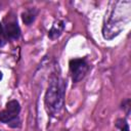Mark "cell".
<instances>
[{
  "label": "cell",
  "instance_id": "1",
  "mask_svg": "<svg viewBox=\"0 0 131 131\" xmlns=\"http://www.w3.org/2000/svg\"><path fill=\"white\" fill-rule=\"evenodd\" d=\"M112 4L113 7L105 14L102 26V36L105 40H112L118 36L131 18L130 1H116Z\"/></svg>",
  "mask_w": 131,
  "mask_h": 131
},
{
  "label": "cell",
  "instance_id": "2",
  "mask_svg": "<svg viewBox=\"0 0 131 131\" xmlns=\"http://www.w3.org/2000/svg\"><path fill=\"white\" fill-rule=\"evenodd\" d=\"M67 82L60 77L59 74L53 73L49 78L47 90L45 92L44 104L50 117H57L64 105Z\"/></svg>",
  "mask_w": 131,
  "mask_h": 131
},
{
  "label": "cell",
  "instance_id": "3",
  "mask_svg": "<svg viewBox=\"0 0 131 131\" xmlns=\"http://www.w3.org/2000/svg\"><path fill=\"white\" fill-rule=\"evenodd\" d=\"M20 104L17 100L12 99L7 101L5 108L0 111V122L8 125L11 128H18L20 126Z\"/></svg>",
  "mask_w": 131,
  "mask_h": 131
},
{
  "label": "cell",
  "instance_id": "4",
  "mask_svg": "<svg viewBox=\"0 0 131 131\" xmlns=\"http://www.w3.org/2000/svg\"><path fill=\"white\" fill-rule=\"evenodd\" d=\"M69 68H70V74H71L73 83H78L82 79H84L90 70V66L86 57L70 59Z\"/></svg>",
  "mask_w": 131,
  "mask_h": 131
},
{
  "label": "cell",
  "instance_id": "5",
  "mask_svg": "<svg viewBox=\"0 0 131 131\" xmlns=\"http://www.w3.org/2000/svg\"><path fill=\"white\" fill-rule=\"evenodd\" d=\"M3 33L6 41H14L20 37V29L17 24V19L14 13H8L2 23Z\"/></svg>",
  "mask_w": 131,
  "mask_h": 131
},
{
  "label": "cell",
  "instance_id": "6",
  "mask_svg": "<svg viewBox=\"0 0 131 131\" xmlns=\"http://www.w3.org/2000/svg\"><path fill=\"white\" fill-rule=\"evenodd\" d=\"M66 29V24L63 20L61 19H57L52 24L51 29L48 31V37L51 40H55L57 38H59L61 36V34L63 33Z\"/></svg>",
  "mask_w": 131,
  "mask_h": 131
},
{
  "label": "cell",
  "instance_id": "7",
  "mask_svg": "<svg viewBox=\"0 0 131 131\" xmlns=\"http://www.w3.org/2000/svg\"><path fill=\"white\" fill-rule=\"evenodd\" d=\"M37 15H38V9L35 7H31V8H27L25 11H23L21 18H23V21L25 23V25L31 26L35 21Z\"/></svg>",
  "mask_w": 131,
  "mask_h": 131
},
{
  "label": "cell",
  "instance_id": "8",
  "mask_svg": "<svg viewBox=\"0 0 131 131\" xmlns=\"http://www.w3.org/2000/svg\"><path fill=\"white\" fill-rule=\"evenodd\" d=\"M116 127L119 128L121 131H130L129 130V125L125 119H118L116 121Z\"/></svg>",
  "mask_w": 131,
  "mask_h": 131
},
{
  "label": "cell",
  "instance_id": "9",
  "mask_svg": "<svg viewBox=\"0 0 131 131\" xmlns=\"http://www.w3.org/2000/svg\"><path fill=\"white\" fill-rule=\"evenodd\" d=\"M6 39L4 37V33H3V27H2V23H0V47L4 46L6 44Z\"/></svg>",
  "mask_w": 131,
  "mask_h": 131
},
{
  "label": "cell",
  "instance_id": "10",
  "mask_svg": "<svg viewBox=\"0 0 131 131\" xmlns=\"http://www.w3.org/2000/svg\"><path fill=\"white\" fill-rule=\"evenodd\" d=\"M3 78V75H2V72H0V80H2Z\"/></svg>",
  "mask_w": 131,
  "mask_h": 131
}]
</instances>
